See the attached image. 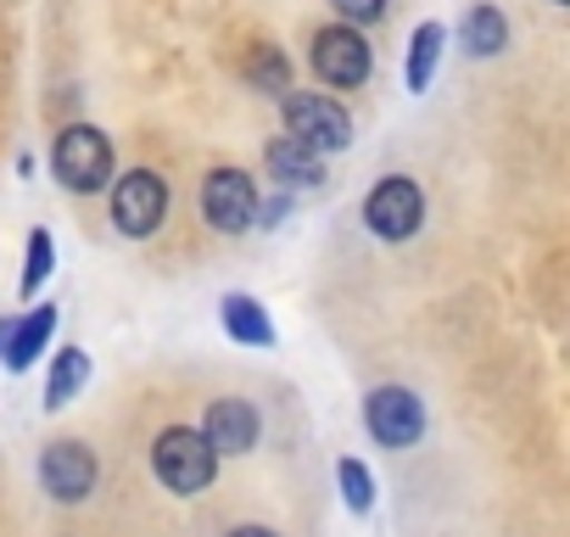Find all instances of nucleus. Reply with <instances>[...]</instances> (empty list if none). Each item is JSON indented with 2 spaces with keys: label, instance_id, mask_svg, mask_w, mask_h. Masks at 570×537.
I'll use <instances>...</instances> for the list:
<instances>
[{
  "label": "nucleus",
  "instance_id": "obj_14",
  "mask_svg": "<svg viewBox=\"0 0 570 537\" xmlns=\"http://www.w3.org/2000/svg\"><path fill=\"white\" fill-rule=\"evenodd\" d=\"M85 387H90V353H85L79 342L57 348V359H51V370H46V409H51V414L68 409Z\"/></svg>",
  "mask_w": 570,
  "mask_h": 537
},
{
  "label": "nucleus",
  "instance_id": "obj_6",
  "mask_svg": "<svg viewBox=\"0 0 570 537\" xmlns=\"http://www.w3.org/2000/svg\"><path fill=\"white\" fill-rule=\"evenodd\" d=\"M364 224L375 241H414L425 224V191L409 174H386L364 196Z\"/></svg>",
  "mask_w": 570,
  "mask_h": 537
},
{
  "label": "nucleus",
  "instance_id": "obj_23",
  "mask_svg": "<svg viewBox=\"0 0 570 537\" xmlns=\"http://www.w3.org/2000/svg\"><path fill=\"white\" fill-rule=\"evenodd\" d=\"M559 7H570V0H559Z\"/></svg>",
  "mask_w": 570,
  "mask_h": 537
},
{
  "label": "nucleus",
  "instance_id": "obj_21",
  "mask_svg": "<svg viewBox=\"0 0 570 537\" xmlns=\"http://www.w3.org/2000/svg\"><path fill=\"white\" fill-rule=\"evenodd\" d=\"M224 537H279V531L274 526H229Z\"/></svg>",
  "mask_w": 570,
  "mask_h": 537
},
{
  "label": "nucleus",
  "instance_id": "obj_13",
  "mask_svg": "<svg viewBox=\"0 0 570 537\" xmlns=\"http://www.w3.org/2000/svg\"><path fill=\"white\" fill-rule=\"evenodd\" d=\"M218 325H224V336H229L235 348H274V320H268V309H263L257 297H246V292H224V297H218Z\"/></svg>",
  "mask_w": 570,
  "mask_h": 537
},
{
  "label": "nucleus",
  "instance_id": "obj_22",
  "mask_svg": "<svg viewBox=\"0 0 570 537\" xmlns=\"http://www.w3.org/2000/svg\"><path fill=\"white\" fill-rule=\"evenodd\" d=\"M12 320L18 314H0V353H7V342H12Z\"/></svg>",
  "mask_w": 570,
  "mask_h": 537
},
{
  "label": "nucleus",
  "instance_id": "obj_12",
  "mask_svg": "<svg viewBox=\"0 0 570 537\" xmlns=\"http://www.w3.org/2000/svg\"><path fill=\"white\" fill-rule=\"evenodd\" d=\"M263 168L268 179H279L285 191H297V185H325V157L314 146H303L297 135H279L263 146Z\"/></svg>",
  "mask_w": 570,
  "mask_h": 537
},
{
  "label": "nucleus",
  "instance_id": "obj_16",
  "mask_svg": "<svg viewBox=\"0 0 570 537\" xmlns=\"http://www.w3.org/2000/svg\"><path fill=\"white\" fill-rule=\"evenodd\" d=\"M442 46H448V29H442V23H420V29H414V40H409V68H403V79H409L414 96L431 90L436 62H442Z\"/></svg>",
  "mask_w": 570,
  "mask_h": 537
},
{
  "label": "nucleus",
  "instance_id": "obj_15",
  "mask_svg": "<svg viewBox=\"0 0 570 537\" xmlns=\"http://www.w3.org/2000/svg\"><path fill=\"white\" fill-rule=\"evenodd\" d=\"M240 74H246V85H257L263 96H279V101L292 96V62H285V51L268 46V40H257V46L246 51Z\"/></svg>",
  "mask_w": 570,
  "mask_h": 537
},
{
  "label": "nucleus",
  "instance_id": "obj_11",
  "mask_svg": "<svg viewBox=\"0 0 570 537\" xmlns=\"http://www.w3.org/2000/svg\"><path fill=\"white\" fill-rule=\"evenodd\" d=\"M57 320H62L57 303H35L29 314H18L12 320V342H7V353H0V364H7L12 375L35 370V359H46V348L57 336Z\"/></svg>",
  "mask_w": 570,
  "mask_h": 537
},
{
  "label": "nucleus",
  "instance_id": "obj_7",
  "mask_svg": "<svg viewBox=\"0 0 570 537\" xmlns=\"http://www.w3.org/2000/svg\"><path fill=\"white\" fill-rule=\"evenodd\" d=\"M364 431H370L381 448L403 453V448H414V442L431 431V414H425V403H420L414 387H375V392L364 398Z\"/></svg>",
  "mask_w": 570,
  "mask_h": 537
},
{
  "label": "nucleus",
  "instance_id": "obj_8",
  "mask_svg": "<svg viewBox=\"0 0 570 537\" xmlns=\"http://www.w3.org/2000/svg\"><path fill=\"white\" fill-rule=\"evenodd\" d=\"M96 481H101V459H96L90 442L57 437V442L40 448V487H46L51 504H85L96 492Z\"/></svg>",
  "mask_w": 570,
  "mask_h": 537
},
{
  "label": "nucleus",
  "instance_id": "obj_19",
  "mask_svg": "<svg viewBox=\"0 0 570 537\" xmlns=\"http://www.w3.org/2000/svg\"><path fill=\"white\" fill-rule=\"evenodd\" d=\"M336 487H342V498H347L353 515H370L375 509V476H370L364 459H336Z\"/></svg>",
  "mask_w": 570,
  "mask_h": 537
},
{
  "label": "nucleus",
  "instance_id": "obj_18",
  "mask_svg": "<svg viewBox=\"0 0 570 537\" xmlns=\"http://www.w3.org/2000/svg\"><path fill=\"white\" fill-rule=\"evenodd\" d=\"M51 275H57V241H51V230H29V246H23V281H18V292H23V297H35Z\"/></svg>",
  "mask_w": 570,
  "mask_h": 537
},
{
  "label": "nucleus",
  "instance_id": "obj_10",
  "mask_svg": "<svg viewBox=\"0 0 570 537\" xmlns=\"http://www.w3.org/2000/svg\"><path fill=\"white\" fill-rule=\"evenodd\" d=\"M202 431L218 448V459H235V453H252L257 448L263 420H257V403H246V398H213L207 414H202Z\"/></svg>",
  "mask_w": 570,
  "mask_h": 537
},
{
  "label": "nucleus",
  "instance_id": "obj_3",
  "mask_svg": "<svg viewBox=\"0 0 570 537\" xmlns=\"http://www.w3.org/2000/svg\"><path fill=\"white\" fill-rule=\"evenodd\" d=\"M107 213H112V230L129 241L157 235V224L168 218V179L157 168H124L107 191Z\"/></svg>",
  "mask_w": 570,
  "mask_h": 537
},
{
  "label": "nucleus",
  "instance_id": "obj_9",
  "mask_svg": "<svg viewBox=\"0 0 570 537\" xmlns=\"http://www.w3.org/2000/svg\"><path fill=\"white\" fill-rule=\"evenodd\" d=\"M257 207H263V191L246 168H213L202 179V218L218 235H246L257 224Z\"/></svg>",
  "mask_w": 570,
  "mask_h": 537
},
{
  "label": "nucleus",
  "instance_id": "obj_20",
  "mask_svg": "<svg viewBox=\"0 0 570 537\" xmlns=\"http://www.w3.org/2000/svg\"><path fill=\"white\" fill-rule=\"evenodd\" d=\"M331 7L342 12V23L364 29V23H381L386 18V0H331Z\"/></svg>",
  "mask_w": 570,
  "mask_h": 537
},
{
  "label": "nucleus",
  "instance_id": "obj_4",
  "mask_svg": "<svg viewBox=\"0 0 570 537\" xmlns=\"http://www.w3.org/2000/svg\"><path fill=\"white\" fill-rule=\"evenodd\" d=\"M279 118H285V135H297L303 146H314L320 157L331 152H347L353 146V118L336 96H320V90H292L279 101Z\"/></svg>",
  "mask_w": 570,
  "mask_h": 537
},
{
  "label": "nucleus",
  "instance_id": "obj_1",
  "mask_svg": "<svg viewBox=\"0 0 570 537\" xmlns=\"http://www.w3.org/2000/svg\"><path fill=\"white\" fill-rule=\"evenodd\" d=\"M218 448L207 442L202 426H163L151 437V476L174 492V498H196L218 481Z\"/></svg>",
  "mask_w": 570,
  "mask_h": 537
},
{
  "label": "nucleus",
  "instance_id": "obj_17",
  "mask_svg": "<svg viewBox=\"0 0 570 537\" xmlns=\"http://www.w3.org/2000/svg\"><path fill=\"white\" fill-rule=\"evenodd\" d=\"M459 40H464L470 57H498L509 46V23H503L498 7H470L464 23H459Z\"/></svg>",
  "mask_w": 570,
  "mask_h": 537
},
{
  "label": "nucleus",
  "instance_id": "obj_5",
  "mask_svg": "<svg viewBox=\"0 0 570 537\" xmlns=\"http://www.w3.org/2000/svg\"><path fill=\"white\" fill-rule=\"evenodd\" d=\"M308 68L320 74V85L331 90H358L370 74H375V51L364 40V29L353 23H325L308 46Z\"/></svg>",
  "mask_w": 570,
  "mask_h": 537
},
{
  "label": "nucleus",
  "instance_id": "obj_2",
  "mask_svg": "<svg viewBox=\"0 0 570 537\" xmlns=\"http://www.w3.org/2000/svg\"><path fill=\"white\" fill-rule=\"evenodd\" d=\"M51 174H57V185L73 191V196H101V191H112V179H118V168H112V140H107L96 124H68V129H57V140H51Z\"/></svg>",
  "mask_w": 570,
  "mask_h": 537
}]
</instances>
